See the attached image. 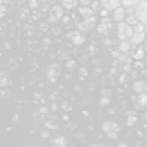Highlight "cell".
I'll return each instance as SVG.
<instances>
[{
    "label": "cell",
    "mask_w": 147,
    "mask_h": 147,
    "mask_svg": "<svg viewBox=\"0 0 147 147\" xmlns=\"http://www.w3.org/2000/svg\"><path fill=\"white\" fill-rule=\"evenodd\" d=\"M144 51H147V39L144 41Z\"/></svg>",
    "instance_id": "30bf717a"
},
{
    "label": "cell",
    "mask_w": 147,
    "mask_h": 147,
    "mask_svg": "<svg viewBox=\"0 0 147 147\" xmlns=\"http://www.w3.org/2000/svg\"><path fill=\"white\" fill-rule=\"evenodd\" d=\"M132 88L136 90L137 93H142L144 90H147V84L146 82H136V84L132 85Z\"/></svg>",
    "instance_id": "5b68a950"
},
{
    "label": "cell",
    "mask_w": 147,
    "mask_h": 147,
    "mask_svg": "<svg viewBox=\"0 0 147 147\" xmlns=\"http://www.w3.org/2000/svg\"><path fill=\"white\" fill-rule=\"evenodd\" d=\"M146 30L147 28L142 23H136L132 26V38H131V44H141L146 38Z\"/></svg>",
    "instance_id": "6da1fadb"
},
{
    "label": "cell",
    "mask_w": 147,
    "mask_h": 147,
    "mask_svg": "<svg viewBox=\"0 0 147 147\" xmlns=\"http://www.w3.org/2000/svg\"><path fill=\"white\" fill-rule=\"evenodd\" d=\"M119 147H127V146H126V144H121V146H119Z\"/></svg>",
    "instance_id": "8fae6325"
},
{
    "label": "cell",
    "mask_w": 147,
    "mask_h": 147,
    "mask_svg": "<svg viewBox=\"0 0 147 147\" xmlns=\"http://www.w3.org/2000/svg\"><path fill=\"white\" fill-rule=\"evenodd\" d=\"M129 47H131V44H129V42H127V41H123V42H121V46H119V51H124V53H126Z\"/></svg>",
    "instance_id": "9c48e42d"
},
{
    "label": "cell",
    "mask_w": 147,
    "mask_h": 147,
    "mask_svg": "<svg viewBox=\"0 0 147 147\" xmlns=\"http://www.w3.org/2000/svg\"><path fill=\"white\" fill-rule=\"evenodd\" d=\"M144 53H146V51H144V47H139V49H137V53L134 54V59H142V57H144Z\"/></svg>",
    "instance_id": "ba28073f"
},
{
    "label": "cell",
    "mask_w": 147,
    "mask_h": 147,
    "mask_svg": "<svg viewBox=\"0 0 147 147\" xmlns=\"http://www.w3.org/2000/svg\"><path fill=\"white\" fill-rule=\"evenodd\" d=\"M136 16H137V20H139V23L147 25V3H142L141 8L136 11Z\"/></svg>",
    "instance_id": "3957f363"
},
{
    "label": "cell",
    "mask_w": 147,
    "mask_h": 147,
    "mask_svg": "<svg viewBox=\"0 0 147 147\" xmlns=\"http://www.w3.org/2000/svg\"><path fill=\"white\" fill-rule=\"evenodd\" d=\"M118 38L121 41H127L132 38V26L127 25L126 21H121L118 23Z\"/></svg>",
    "instance_id": "7a4b0ae2"
},
{
    "label": "cell",
    "mask_w": 147,
    "mask_h": 147,
    "mask_svg": "<svg viewBox=\"0 0 147 147\" xmlns=\"http://www.w3.org/2000/svg\"><path fill=\"white\" fill-rule=\"evenodd\" d=\"M69 36L72 38V41L75 42V44H82V42H84V36H82V34H77V33H69Z\"/></svg>",
    "instance_id": "8992f818"
},
{
    "label": "cell",
    "mask_w": 147,
    "mask_h": 147,
    "mask_svg": "<svg viewBox=\"0 0 147 147\" xmlns=\"http://www.w3.org/2000/svg\"><path fill=\"white\" fill-rule=\"evenodd\" d=\"M147 106V93H139L137 95V108Z\"/></svg>",
    "instance_id": "277c9868"
},
{
    "label": "cell",
    "mask_w": 147,
    "mask_h": 147,
    "mask_svg": "<svg viewBox=\"0 0 147 147\" xmlns=\"http://www.w3.org/2000/svg\"><path fill=\"white\" fill-rule=\"evenodd\" d=\"M124 18V10L123 8H116L115 10V20H118V23H121Z\"/></svg>",
    "instance_id": "52a82bcc"
}]
</instances>
